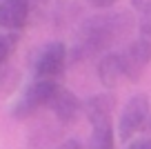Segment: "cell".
I'll return each mask as SVG.
<instances>
[{
  "label": "cell",
  "instance_id": "obj_2",
  "mask_svg": "<svg viewBox=\"0 0 151 149\" xmlns=\"http://www.w3.org/2000/svg\"><path fill=\"white\" fill-rule=\"evenodd\" d=\"M60 91V85L56 80H33L31 85H27V89L22 91V96L16 100V105L11 107V116L16 120H24L31 118L38 109L49 107L53 103L56 93Z\"/></svg>",
  "mask_w": 151,
  "mask_h": 149
},
{
  "label": "cell",
  "instance_id": "obj_3",
  "mask_svg": "<svg viewBox=\"0 0 151 149\" xmlns=\"http://www.w3.org/2000/svg\"><path fill=\"white\" fill-rule=\"evenodd\" d=\"M67 67V47L65 42L53 40L36 54L33 58V78L36 80H56L65 74Z\"/></svg>",
  "mask_w": 151,
  "mask_h": 149
},
{
  "label": "cell",
  "instance_id": "obj_14",
  "mask_svg": "<svg viewBox=\"0 0 151 149\" xmlns=\"http://www.w3.org/2000/svg\"><path fill=\"white\" fill-rule=\"evenodd\" d=\"M91 7H96V9H102V11H107L109 7H113L118 0H87Z\"/></svg>",
  "mask_w": 151,
  "mask_h": 149
},
{
  "label": "cell",
  "instance_id": "obj_1",
  "mask_svg": "<svg viewBox=\"0 0 151 149\" xmlns=\"http://www.w3.org/2000/svg\"><path fill=\"white\" fill-rule=\"evenodd\" d=\"M131 27L133 18L129 11H102L82 22L71 56H73V60L98 56L118 40H122L131 31Z\"/></svg>",
  "mask_w": 151,
  "mask_h": 149
},
{
  "label": "cell",
  "instance_id": "obj_10",
  "mask_svg": "<svg viewBox=\"0 0 151 149\" xmlns=\"http://www.w3.org/2000/svg\"><path fill=\"white\" fill-rule=\"evenodd\" d=\"M87 149H116V131H113L111 120L91 125V136H89V147Z\"/></svg>",
  "mask_w": 151,
  "mask_h": 149
},
{
  "label": "cell",
  "instance_id": "obj_7",
  "mask_svg": "<svg viewBox=\"0 0 151 149\" xmlns=\"http://www.w3.org/2000/svg\"><path fill=\"white\" fill-rule=\"evenodd\" d=\"M49 107H51L53 116H56V120L60 122V125H71V122H76L78 116L82 114V100L76 96L73 91L60 87V91L56 93V98H53V103L49 105Z\"/></svg>",
  "mask_w": 151,
  "mask_h": 149
},
{
  "label": "cell",
  "instance_id": "obj_11",
  "mask_svg": "<svg viewBox=\"0 0 151 149\" xmlns=\"http://www.w3.org/2000/svg\"><path fill=\"white\" fill-rule=\"evenodd\" d=\"M133 7L138 9V29L145 38L151 40V0H133Z\"/></svg>",
  "mask_w": 151,
  "mask_h": 149
},
{
  "label": "cell",
  "instance_id": "obj_9",
  "mask_svg": "<svg viewBox=\"0 0 151 149\" xmlns=\"http://www.w3.org/2000/svg\"><path fill=\"white\" fill-rule=\"evenodd\" d=\"M98 78L104 87L113 89L118 87L120 80L124 78V65L120 54H104L98 60Z\"/></svg>",
  "mask_w": 151,
  "mask_h": 149
},
{
  "label": "cell",
  "instance_id": "obj_8",
  "mask_svg": "<svg viewBox=\"0 0 151 149\" xmlns=\"http://www.w3.org/2000/svg\"><path fill=\"white\" fill-rule=\"evenodd\" d=\"M113 109H116V98L111 93H98V96H91L82 103V111L91 125L111 120Z\"/></svg>",
  "mask_w": 151,
  "mask_h": 149
},
{
  "label": "cell",
  "instance_id": "obj_13",
  "mask_svg": "<svg viewBox=\"0 0 151 149\" xmlns=\"http://www.w3.org/2000/svg\"><path fill=\"white\" fill-rule=\"evenodd\" d=\"M127 149H151V136H145V138H138L129 145Z\"/></svg>",
  "mask_w": 151,
  "mask_h": 149
},
{
  "label": "cell",
  "instance_id": "obj_12",
  "mask_svg": "<svg viewBox=\"0 0 151 149\" xmlns=\"http://www.w3.org/2000/svg\"><path fill=\"white\" fill-rule=\"evenodd\" d=\"M16 40H18V36H16L14 31L0 33V67H5V65H7V60H9V56L14 54V49H16Z\"/></svg>",
  "mask_w": 151,
  "mask_h": 149
},
{
  "label": "cell",
  "instance_id": "obj_6",
  "mask_svg": "<svg viewBox=\"0 0 151 149\" xmlns=\"http://www.w3.org/2000/svg\"><path fill=\"white\" fill-rule=\"evenodd\" d=\"M31 2L29 0H0V29L20 31L29 20Z\"/></svg>",
  "mask_w": 151,
  "mask_h": 149
},
{
  "label": "cell",
  "instance_id": "obj_5",
  "mask_svg": "<svg viewBox=\"0 0 151 149\" xmlns=\"http://www.w3.org/2000/svg\"><path fill=\"white\" fill-rule=\"evenodd\" d=\"M120 56H122V65H124V78H129L131 82H138L151 62V40L140 36L124 51H120Z\"/></svg>",
  "mask_w": 151,
  "mask_h": 149
},
{
  "label": "cell",
  "instance_id": "obj_4",
  "mask_svg": "<svg viewBox=\"0 0 151 149\" xmlns=\"http://www.w3.org/2000/svg\"><path fill=\"white\" fill-rule=\"evenodd\" d=\"M147 120H149V98H147V93H133L124 103V107L120 109V120H118L120 140L122 142L131 140V136L138 134V129H142Z\"/></svg>",
  "mask_w": 151,
  "mask_h": 149
},
{
  "label": "cell",
  "instance_id": "obj_15",
  "mask_svg": "<svg viewBox=\"0 0 151 149\" xmlns=\"http://www.w3.org/2000/svg\"><path fill=\"white\" fill-rule=\"evenodd\" d=\"M58 149H85V147H82V145L78 142V140H73V138H71V140H65L62 145H58Z\"/></svg>",
  "mask_w": 151,
  "mask_h": 149
}]
</instances>
